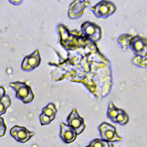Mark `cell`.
I'll use <instances>...</instances> for the list:
<instances>
[{
    "mask_svg": "<svg viewBox=\"0 0 147 147\" xmlns=\"http://www.w3.org/2000/svg\"><path fill=\"white\" fill-rule=\"evenodd\" d=\"M9 86L16 91V96L24 103L31 102L34 99V94L30 87L25 82H11Z\"/></svg>",
    "mask_w": 147,
    "mask_h": 147,
    "instance_id": "obj_1",
    "label": "cell"
},
{
    "mask_svg": "<svg viewBox=\"0 0 147 147\" xmlns=\"http://www.w3.org/2000/svg\"><path fill=\"white\" fill-rule=\"evenodd\" d=\"M116 9L115 4L109 1H101L91 7V10L97 17L103 18L112 15Z\"/></svg>",
    "mask_w": 147,
    "mask_h": 147,
    "instance_id": "obj_2",
    "label": "cell"
},
{
    "mask_svg": "<svg viewBox=\"0 0 147 147\" xmlns=\"http://www.w3.org/2000/svg\"><path fill=\"white\" fill-rule=\"evenodd\" d=\"M98 130L102 140L107 142H113L122 140V138L118 134L116 128L107 122H103L99 127Z\"/></svg>",
    "mask_w": 147,
    "mask_h": 147,
    "instance_id": "obj_3",
    "label": "cell"
},
{
    "mask_svg": "<svg viewBox=\"0 0 147 147\" xmlns=\"http://www.w3.org/2000/svg\"><path fill=\"white\" fill-rule=\"evenodd\" d=\"M130 47L135 55L141 57L147 56V39L145 37L140 35L133 36Z\"/></svg>",
    "mask_w": 147,
    "mask_h": 147,
    "instance_id": "obj_4",
    "label": "cell"
},
{
    "mask_svg": "<svg viewBox=\"0 0 147 147\" xmlns=\"http://www.w3.org/2000/svg\"><path fill=\"white\" fill-rule=\"evenodd\" d=\"M67 121L68 125L76 131L77 135L81 134L86 127L84 119L79 115L76 109H74L68 115Z\"/></svg>",
    "mask_w": 147,
    "mask_h": 147,
    "instance_id": "obj_5",
    "label": "cell"
},
{
    "mask_svg": "<svg viewBox=\"0 0 147 147\" xmlns=\"http://www.w3.org/2000/svg\"><path fill=\"white\" fill-rule=\"evenodd\" d=\"M81 30L86 36L95 41H98L101 38V29L98 25L94 22H84L81 25Z\"/></svg>",
    "mask_w": 147,
    "mask_h": 147,
    "instance_id": "obj_6",
    "label": "cell"
},
{
    "mask_svg": "<svg viewBox=\"0 0 147 147\" xmlns=\"http://www.w3.org/2000/svg\"><path fill=\"white\" fill-rule=\"evenodd\" d=\"M41 63V57L37 49L32 54L26 56L23 60L21 68L23 70L29 71L37 67Z\"/></svg>",
    "mask_w": 147,
    "mask_h": 147,
    "instance_id": "obj_7",
    "label": "cell"
},
{
    "mask_svg": "<svg viewBox=\"0 0 147 147\" xmlns=\"http://www.w3.org/2000/svg\"><path fill=\"white\" fill-rule=\"evenodd\" d=\"M10 133L13 138L20 142L28 141L33 135V133L29 131L26 127L19 126L13 127L10 129Z\"/></svg>",
    "mask_w": 147,
    "mask_h": 147,
    "instance_id": "obj_8",
    "label": "cell"
},
{
    "mask_svg": "<svg viewBox=\"0 0 147 147\" xmlns=\"http://www.w3.org/2000/svg\"><path fill=\"white\" fill-rule=\"evenodd\" d=\"M90 4L87 1H75L72 2L69 7L68 16L71 18H77L80 17L84 11V9Z\"/></svg>",
    "mask_w": 147,
    "mask_h": 147,
    "instance_id": "obj_9",
    "label": "cell"
},
{
    "mask_svg": "<svg viewBox=\"0 0 147 147\" xmlns=\"http://www.w3.org/2000/svg\"><path fill=\"white\" fill-rule=\"evenodd\" d=\"M60 136L64 143L70 144L76 140L77 134L68 124L61 123L60 125Z\"/></svg>",
    "mask_w": 147,
    "mask_h": 147,
    "instance_id": "obj_10",
    "label": "cell"
},
{
    "mask_svg": "<svg viewBox=\"0 0 147 147\" xmlns=\"http://www.w3.org/2000/svg\"><path fill=\"white\" fill-rule=\"evenodd\" d=\"M133 36L129 34H122L119 37L118 42L121 46L123 50L127 49L130 47V44Z\"/></svg>",
    "mask_w": 147,
    "mask_h": 147,
    "instance_id": "obj_11",
    "label": "cell"
},
{
    "mask_svg": "<svg viewBox=\"0 0 147 147\" xmlns=\"http://www.w3.org/2000/svg\"><path fill=\"white\" fill-rule=\"evenodd\" d=\"M56 112L57 110L55 105L53 103H50L43 109L42 113L41 114L45 116H47L53 121L55 119Z\"/></svg>",
    "mask_w": 147,
    "mask_h": 147,
    "instance_id": "obj_12",
    "label": "cell"
},
{
    "mask_svg": "<svg viewBox=\"0 0 147 147\" xmlns=\"http://www.w3.org/2000/svg\"><path fill=\"white\" fill-rule=\"evenodd\" d=\"M119 108L117 107L113 103L110 102L109 105V107L107 112V117L114 123L115 122V119L118 114Z\"/></svg>",
    "mask_w": 147,
    "mask_h": 147,
    "instance_id": "obj_13",
    "label": "cell"
},
{
    "mask_svg": "<svg viewBox=\"0 0 147 147\" xmlns=\"http://www.w3.org/2000/svg\"><path fill=\"white\" fill-rule=\"evenodd\" d=\"M129 120V117L128 114L125 110L120 109L118 114L115 119V123H117L121 125H124L128 122Z\"/></svg>",
    "mask_w": 147,
    "mask_h": 147,
    "instance_id": "obj_14",
    "label": "cell"
},
{
    "mask_svg": "<svg viewBox=\"0 0 147 147\" xmlns=\"http://www.w3.org/2000/svg\"><path fill=\"white\" fill-rule=\"evenodd\" d=\"M11 100L8 95H5L0 100V115L5 114L7 109L10 106Z\"/></svg>",
    "mask_w": 147,
    "mask_h": 147,
    "instance_id": "obj_15",
    "label": "cell"
},
{
    "mask_svg": "<svg viewBox=\"0 0 147 147\" xmlns=\"http://www.w3.org/2000/svg\"><path fill=\"white\" fill-rule=\"evenodd\" d=\"M86 147H110L109 142L100 138L93 140Z\"/></svg>",
    "mask_w": 147,
    "mask_h": 147,
    "instance_id": "obj_16",
    "label": "cell"
},
{
    "mask_svg": "<svg viewBox=\"0 0 147 147\" xmlns=\"http://www.w3.org/2000/svg\"><path fill=\"white\" fill-rule=\"evenodd\" d=\"M6 130V126L5 125L4 119L0 117V137H2L5 134Z\"/></svg>",
    "mask_w": 147,
    "mask_h": 147,
    "instance_id": "obj_17",
    "label": "cell"
},
{
    "mask_svg": "<svg viewBox=\"0 0 147 147\" xmlns=\"http://www.w3.org/2000/svg\"><path fill=\"white\" fill-rule=\"evenodd\" d=\"M40 122H41V125H48L52 121L50 118H49L47 116H45L42 114L40 116Z\"/></svg>",
    "mask_w": 147,
    "mask_h": 147,
    "instance_id": "obj_18",
    "label": "cell"
},
{
    "mask_svg": "<svg viewBox=\"0 0 147 147\" xmlns=\"http://www.w3.org/2000/svg\"><path fill=\"white\" fill-rule=\"evenodd\" d=\"M5 92H6L5 88L3 87L0 86V100L5 95Z\"/></svg>",
    "mask_w": 147,
    "mask_h": 147,
    "instance_id": "obj_19",
    "label": "cell"
},
{
    "mask_svg": "<svg viewBox=\"0 0 147 147\" xmlns=\"http://www.w3.org/2000/svg\"><path fill=\"white\" fill-rule=\"evenodd\" d=\"M10 2H11V3H13V5H20L21 3L22 2V1H9Z\"/></svg>",
    "mask_w": 147,
    "mask_h": 147,
    "instance_id": "obj_20",
    "label": "cell"
}]
</instances>
